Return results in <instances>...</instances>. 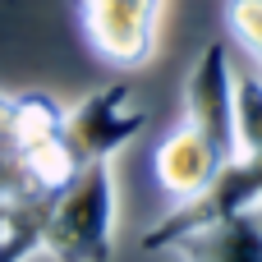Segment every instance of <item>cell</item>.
<instances>
[{"mask_svg": "<svg viewBox=\"0 0 262 262\" xmlns=\"http://www.w3.org/2000/svg\"><path fill=\"white\" fill-rule=\"evenodd\" d=\"M253 216H258V221H262V207H258V212H253Z\"/></svg>", "mask_w": 262, "mask_h": 262, "instance_id": "5bb4252c", "label": "cell"}, {"mask_svg": "<svg viewBox=\"0 0 262 262\" xmlns=\"http://www.w3.org/2000/svg\"><path fill=\"white\" fill-rule=\"evenodd\" d=\"M41 216H46V198H28L14 203L0 230V262H28L41 253Z\"/></svg>", "mask_w": 262, "mask_h": 262, "instance_id": "9c48e42d", "label": "cell"}, {"mask_svg": "<svg viewBox=\"0 0 262 262\" xmlns=\"http://www.w3.org/2000/svg\"><path fill=\"white\" fill-rule=\"evenodd\" d=\"M64 115L69 106H60L51 92L32 88V92H5V124L18 152H32L51 138H64Z\"/></svg>", "mask_w": 262, "mask_h": 262, "instance_id": "ba28073f", "label": "cell"}, {"mask_svg": "<svg viewBox=\"0 0 262 262\" xmlns=\"http://www.w3.org/2000/svg\"><path fill=\"white\" fill-rule=\"evenodd\" d=\"M170 253H180L184 262H262V221L253 212L216 221L207 230L184 235Z\"/></svg>", "mask_w": 262, "mask_h": 262, "instance_id": "52a82bcc", "label": "cell"}, {"mask_svg": "<svg viewBox=\"0 0 262 262\" xmlns=\"http://www.w3.org/2000/svg\"><path fill=\"white\" fill-rule=\"evenodd\" d=\"M226 32L239 41V51L262 74V0H226Z\"/></svg>", "mask_w": 262, "mask_h": 262, "instance_id": "7c38bea8", "label": "cell"}, {"mask_svg": "<svg viewBox=\"0 0 262 262\" xmlns=\"http://www.w3.org/2000/svg\"><path fill=\"white\" fill-rule=\"evenodd\" d=\"M184 120L216 143V152L230 161L239 157L235 143V55L230 41H207L184 78Z\"/></svg>", "mask_w": 262, "mask_h": 262, "instance_id": "5b68a950", "label": "cell"}, {"mask_svg": "<svg viewBox=\"0 0 262 262\" xmlns=\"http://www.w3.org/2000/svg\"><path fill=\"white\" fill-rule=\"evenodd\" d=\"M28 198H41L28 180V166H23V152L14 147L9 138V124H5V92H0V212H9L14 203H28Z\"/></svg>", "mask_w": 262, "mask_h": 262, "instance_id": "8fae6325", "label": "cell"}, {"mask_svg": "<svg viewBox=\"0 0 262 262\" xmlns=\"http://www.w3.org/2000/svg\"><path fill=\"white\" fill-rule=\"evenodd\" d=\"M258 207H262V152H239V157H230V161L216 170V180H212L203 193L175 203V207L143 235V249H147V253L175 249L184 235L207 230V226L230 221V216H244V212H258Z\"/></svg>", "mask_w": 262, "mask_h": 262, "instance_id": "7a4b0ae2", "label": "cell"}, {"mask_svg": "<svg viewBox=\"0 0 262 262\" xmlns=\"http://www.w3.org/2000/svg\"><path fill=\"white\" fill-rule=\"evenodd\" d=\"M41 253L51 262H111L115 258V170L88 161L64 189L46 198Z\"/></svg>", "mask_w": 262, "mask_h": 262, "instance_id": "6da1fadb", "label": "cell"}, {"mask_svg": "<svg viewBox=\"0 0 262 262\" xmlns=\"http://www.w3.org/2000/svg\"><path fill=\"white\" fill-rule=\"evenodd\" d=\"M221 166H226V157L216 152V143H212L207 134H198L189 120H180V124L157 143V152H152V175H157V184H161L175 203L203 193V189L216 180Z\"/></svg>", "mask_w": 262, "mask_h": 262, "instance_id": "8992f818", "label": "cell"}, {"mask_svg": "<svg viewBox=\"0 0 262 262\" xmlns=\"http://www.w3.org/2000/svg\"><path fill=\"white\" fill-rule=\"evenodd\" d=\"M147 129V111L138 101V88L129 78H115L106 88H92L78 106H69L64 115V143L78 157V166L88 161H111L120 147H129L138 134Z\"/></svg>", "mask_w": 262, "mask_h": 262, "instance_id": "277c9868", "label": "cell"}, {"mask_svg": "<svg viewBox=\"0 0 262 262\" xmlns=\"http://www.w3.org/2000/svg\"><path fill=\"white\" fill-rule=\"evenodd\" d=\"M5 216H9V212H0V230H5Z\"/></svg>", "mask_w": 262, "mask_h": 262, "instance_id": "4fadbf2b", "label": "cell"}, {"mask_svg": "<svg viewBox=\"0 0 262 262\" xmlns=\"http://www.w3.org/2000/svg\"><path fill=\"white\" fill-rule=\"evenodd\" d=\"M166 0H78V28L92 55L120 74H138L157 55Z\"/></svg>", "mask_w": 262, "mask_h": 262, "instance_id": "3957f363", "label": "cell"}, {"mask_svg": "<svg viewBox=\"0 0 262 262\" xmlns=\"http://www.w3.org/2000/svg\"><path fill=\"white\" fill-rule=\"evenodd\" d=\"M235 143L239 152H262V74L235 64Z\"/></svg>", "mask_w": 262, "mask_h": 262, "instance_id": "30bf717a", "label": "cell"}]
</instances>
